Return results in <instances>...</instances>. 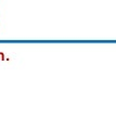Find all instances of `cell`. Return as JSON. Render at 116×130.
Instances as JSON below:
<instances>
[{
    "instance_id": "6da1fadb",
    "label": "cell",
    "mask_w": 116,
    "mask_h": 130,
    "mask_svg": "<svg viewBox=\"0 0 116 130\" xmlns=\"http://www.w3.org/2000/svg\"><path fill=\"white\" fill-rule=\"evenodd\" d=\"M3 59H4V54L2 52H0V60H3Z\"/></svg>"
}]
</instances>
